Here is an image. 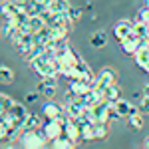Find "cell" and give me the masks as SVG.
Here are the masks:
<instances>
[{"label":"cell","instance_id":"6","mask_svg":"<svg viewBox=\"0 0 149 149\" xmlns=\"http://www.w3.org/2000/svg\"><path fill=\"white\" fill-rule=\"evenodd\" d=\"M64 133H66V137H68V139H72L74 143L81 139L80 125H78V121H76L74 117H70V115H68V119H66V125H64Z\"/></svg>","mask_w":149,"mask_h":149},{"label":"cell","instance_id":"13","mask_svg":"<svg viewBox=\"0 0 149 149\" xmlns=\"http://www.w3.org/2000/svg\"><path fill=\"white\" fill-rule=\"evenodd\" d=\"M68 8H70L68 0H50V2H48V10L56 12V14H60V12H68Z\"/></svg>","mask_w":149,"mask_h":149},{"label":"cell","instance_id":"25","mask_svg":"<svg viewBox=\"0 0 149 149\" xmlns=\"http://www.w3.org/2000/svg\"><path fill=\"white\" fill-rule=\"evenodd\" d=\"M12 103H14V102H12L8 95L0 93V111H2V113H6V111L10 109V107H12Z\"/></svg>","mask_w":149,"mask_h":149},{"label":"cell","instance_id":"27","mask_svg":"<svg viewBox=\"0 0 149 149\" xmlns=\"http://www.w3.org/2000/svg\"><path fill=\"white\" fill-rule=\"evenodd\" d=\"M119 117H121V115L115 111V107H113V105H109V109H107V123H109V121H115V119H119Z\"/></svg>","mask_w":149,"mask_h":149},{"label":"cell","instance_id":"28","mask_svg":"<svg viewBox=\"0 0 149 149\" xmlns=\"http://www.w3.org/2000/svg\"><path fill=\"white\" fill-rule=\"evenodd\" d=\"M64 97H66V103H70V102H76V100H78V93L74 92V90H68Z\"/></svg>","mask_w":149,"mask_h":149},{"label":"cell","instance_id":"23","mask_svg":"<svg viewBox=\"0 0 149 149\" xmlns=\"http://www.w3.org/2000/svg\"><path fill=\"white\" fill-rule=\"evenodd\" d=\"M66 14H68V18L72 20V22H80V20H81V14H84V10H81V8H76V6H70Z\"/></svg>","mask_w":149,"mask_h":149},{"label":"cell","instance_id":"31","mask_svg":"<svg viewBox=\"0 0 149 149\" xmlns=\"http://www.w3.org/2000/svg\"><path fill=\"white\" fill-rule=\"evenodd\" d=\"M141 111L149 113V97H145V95H143V100H141Z\"/></svg>","mask_w":149,"mask_h":149},{"label":"cell","instance_id":"22","mask_svg":"<svg viewBox=\"0 0 149 149\" xmlns=\"http://www.w3.org/2000/svg\"><path fill=\"white\" fill-rule=\"evenodd\" d=\"M133 34L137 36L139 40H145L149 34V26L147 24H141V22H135L133 24Z\"/></svg>","mask_w":149,"mask_h":149},{"label":"cell","instance_id":"36","mask_svg":"<svg viewBox=\"0 0 149 149\" xmlns=\"http://www.w3.org/2000/svg\"><path fill=\"white\" fill-rule=\"evenodd\" d=\"M143 70H145V72H147V74H149V64H147V66H145V68H143Z\"/></svg>","mask_w":149,"mask_h":149},{"label":"cell","instance_id":"8","mask_svg":"<svg viewBox=\"0 0 149 149\" xmlns=\"http://www.w3.org/2000/svg\"><path fill=\"white\" fill-rule=\"evenodd\" d=\"M22 8H24V12H26L28 16H38V14H42V12L46 10V4L40 2V0H28Z\"/></svg>","mask_w":149,"mask_h":149},{"label":"cell","instance_id":"1","mask_svg":"<svg viewBox=\"0 0 149 149\" xmlns=\"http://www.w3.org/2000/svg\"><path fill=\"white\" fill-rule=\"evenodd\" d=\"M64 125H66V119H64L62 115L56 117V119H48V123L44 125V137H46L48 141L58 139L64 133Z\"/></svg>","mask_w":149,"mask_h":149},{"label":"cell","instance_id":"29","mask_svg":"<svg viewBox=\"0 0 149 149\" xmlns=\"http://www.w3.org/2000/svg\"><path fill=\"white\" fill-rule=\"evenodd\" d=\"M24 100H26V103H34L38 100V92H28L24 95Z\"/></svg>","mask_w":149,"mask_h":149},{"label":"cell","instance_id":"34","mask_svg":"<svg viewBox=\"0 0 149 149\" xmlns=\"http://www.w3.org/2000/svg\"><path fill=\"white\" fill-rule=\"evenodd\" d=\"M143 147H147V149H149V135L145 137V141H143Z\"/></svg>","mask_w":149,"mask_h":149},{"label":"cell","instance_id":"32","mask_svg":"<svg viewBox=\"0 0 149 149\" xmlns=\"http://www.w3.org/2000/svg\"><path fill=\"white\" fill-rule=\"evenodd\" d=\"M143 95H145V97H149V84L143 88Z\"/></svg>","mask_w":149,"mask_h":149},{"label":"cell","instance_id":"33","mask_svg":"<svg viewBox=\"0 0 149 149\" xmlns=\"http://www.w3.org/2000/svg\"><path fill=\"white\" fill-rule=\"evenodd\" d=\"M14 2H16V4H18V6H24V4H26V2H28V0H14Z\"/></svg>","mask_w":149,"mask_h":149},{"label":"cell","instance_id":"19","mask_svg":"<svg viewBox=\"0 0 149 149\" xmlns=\"http://www.w3.org/2000/svg\"><path fill=\"white\" fill-rule=\"evenodd\" d=\"M38 93H42L46 100H54L56 95V86H48V84H38Z\"/></svg>","mask_w":149,"mask_h":149},{"label":"cell","instance_id":"37","mask_svg":"<svg viewBox=\"0 0 149 149\" xmlns=\"http://www.w3.org/2000/svg\"><path fill=\"white\" fill-rule=\"evenodd\" d=\"M40 2H44V4H46V6H48V2H50V0H40Z\"/></svg>","mask_w":149,"mask_h":149},{"label":"cell","instance_id":"3","mask_svg":"<svg viewBox=\"0 0 149 149\" xmlns=\"http://www.w3.org/2000/svg\"><path fill=\"white\" fill-rule=\"evenodd\" d=\"M111 84H115V72L111 68H103L102 74H100V76H97V80H95V90L103 93V90H105V88H109Z\"/></svg>","mask_w":149,"mask_h":149},{"label":"cell","instance_id":"12","mask_svg":"<svg viewBox=\"0 0 149 149\" xmlns=\"http://www.w3.org/2000/svg\"><path fill=\"white\" fill-rule=\"evenodd\" d=\"M64 113V107H60L58 103L50 102L44 105V117L46 119H56V117H60V115Z\"/></svg>","mask_w":149,"mask_h":149},{"label":"cell","instance_id":"2","mask_svg":"<svg viewBox=\"0 0 149 149\" xmlns=\"http://www.w3.org/2000/svg\"><path fill=\"white\" fill-rule=\"evenodd\" d=\"M44 135L38 131V129H30V131H24L22 129V137H20V141H22L24 147L28 149H42L44 147Z\"/></svg>","mask_w":149,"mask_h":149},{"label":"cell","instance_id":"18","mask_svg":"<svg viewBox=\"0 0 149 149\" xmlns=\"http://www.w3.org/2000/svg\"><path fill=\"white\" fill-rule=\"evenodd\" d=\"M12 81H14V72L8 66H0V84L10 86Z\"/></svg>","mask_w":149,"mask_h":149},{"label":"cell","instance_id":"38","mask_svg":"<svg viewBox=\"0 0 149 149\" xmlns=\"http://www.w3.org/2000/svg\"><path fill=\"white\" fill-rule=\"evenodd\" d=\"M145 6H149V0H145Z\"/></svg>","mask_w":149,"mask_h":149},{"label":"cell","instance_id":"21","mask_svg":"<svg viewBox=\"0 0 149 149\" xmlns=\"http://www.w3.org/2000/svg\"><path fill=\"white\" fill-rule=\"evenodd\" d=\"M74 145H76V143H74L72 139L62 137V135H60L58 139H54V141H52V147H56V149H72Z\"/></svg>","mask_w":149,"mask_h":149},{"label":"cell","instance_id":"7","mask_svg":"<svg viewBox=\"0 0 149 149\" xmlns=\"http://www.w3.org/2000/svg\"><path fill=\"white\" fill-rule=\"evenodd\" d=\"M131 32H133V22H129V20H119L113 28V36L117 40H123V38L129 36Z\"/></svg>","mask_w":149,"mask_h":149},{"label":"cell","instance_id":"9","mask_svg":"<svg viewBox=\"0 0 149 149\" xmlns=\"http://www.w3.org/2000/svg\"><path fill=\"white\" fill-rule=\"evenodd\" d=\"M50 40H52V28H50V26L40 28V30L34 34V42H36V44H40V46H44V48L50 44Z\"/></svg>","mask_w":149,"mask_h":149},{"label":"cell","instance_id":"17","mask_svg":"<svg viewBox=\"0 0 149 149\" xmlns=\"http://www.w3.org/2000/svg\"><path fill=\"white\" fill-rule=\"evenodd\" d=\"M40 127V117L34 113H28L26 115V119H24V131H30V129H38Z\"/></svg>","mask_w":149,"mask_h":149},{"label":"cell","instance_id":"24","mask_svg":"<svg viewBox=\"0 0 149 149\" xmlns=\"http://www.w3.org/2000/svg\"><path fill=\"white\" fill-rule=\"evenodd\" d=\"M127 121H129V125L133 127V129H141L143 127V117H141V113L127 115Z\"/></svg>","mask_w":149,"mask_h":149},{"label":"cell","instance_id":"4","mask_svg":"<svg viewBox=\"0 0 149 149\" xmlns=\"http://www.w3.org/2000/svg\"><path fill=\"white\" fill-rule=\"evenodd\" d=\"M141 44H143V40H139L133 32H131L129 36H125L123 40H119V48H121V52H123V54H131V56L135 54V50H137Z\"/></svg>","mask_w":149,"mask_h":149},{"label":"cell","instance_id":"14","mask_svg":"<svg viewBox=\"0 0 149 149\" xmlns=\"http://www.w3.org/2000/svg\"><path fill=\"white\" fill-rule=\"evenodd\" d=\"M90 44H92L93 48H103L105 44H107V34H105L103 30H97L95 34H92V38H90Z\"/></svg>","mask_w":149,"mask_h":149},{"label":"cell","instance_id":"15","mask_svg":"<svg viewBox=\"0 0 149 149\" xmlns=\"http://www.w3.org/2000/svg\"><path fill=\"white\" fill-rule=\"evenodd\" d=\"M113 107L121 117H127V115H129V109H131V103L127 102V100H121V97H119L117 102H113Z\"/></svg>","mask_w":149,"mask_h":149},{"label":"cell","instance_id":"11","mask_svg":"<svg viewBox=\"0 0 149 149\" xmlns=\"http://www.w3.org/2000/svg\"><path fill=\"white\" fill-rule=\"evenodd\" d=\"M133 58H135V64H137L139 68H145L149 64V48L145 46V44H141V46L135 50Z\"/></svg>","mask_w":149,"mask_h":149},{"label":"cell","instance_id":"16","mask_svg":"<svg viewBox=\"0 0 149 149\" xmlns=\"http://www.w3.org/2000/svg\"><path fill=\"white\" fill-rule=\"evenodd\" d=\"M103 100H107L109 103H113L119 100V88L115 86V84H111L109 88H105L103 90Z\"/></svg>","mask_w":149,"mask_h":149},{"label":"cell","instance_id":"5","mask_svg":"<svg viewBox=\"0 0 149 149\" xmlns=\"http://www.w3.org/2000/svg\"><path fill=\"white\" fill-rule=\"evenodd\" d=\"M22 10H24V8H22V6H18L14 0H2V4H0V12L4 14L6 20H16L18 14H20Z\"/></svg>","mask_w":149,"mask_h":149},{"label":"cell","instance_id":"30","mask_svg":"<svg viewBox=\"0 0 149 149\" xmlns=\"http://www.w3.org/2000/svg\"><path fill=\"white\" fill-rule=\"evenodd\" d=\"M42 84H48V86H56V84H58V80H56V76H44Z\"/></svg>","mask_w":149,"mask_h":149},{"label":"cell","instance_id":"35","mask_svg":"<svg viewBox=\"0 0 149 149\" xmlns=\"http://www.w3.org/2000/svg\"><path fill=\"white\" fill-rule=\"evenodd\" d=\"M143 44H145V46L149 48V34H147V38H145V40H143Z\"/></svg>","mask_w":149,"mask_h":149},{"label":"cell","instance_id":"20","mask_svg":"<svg viewBox=\"0 0 149 149\" xmlns=\"http://www.w3.org/2000/svg\"><path fill=\"white\" fill-rule=\"evenodd\" d=\"M93 133L95 139L107 137V121H93Z\"/></svg>","mask_w":149,"mask_h":149},{"label":"cell","instance_id":"26","mask_svg":"<svg viewBox=\"0 0 149 149\" xmlns=\"http://www.w3.org/2000/svg\"><path fill=\"white\" fill-rule=\"evenodd\" d=\"M68 28L66 26H52V38H66Z\"/></svg>","mask_w":149,"mask_h":149},{"label":"cell","instance_id":"10","mask_svg":"<svg viewBox=\"0 0 149 149\" xmlns=\"http://www.w3.org/2000/svg\"><path fill=\"white\" fill-rule=\"evenodd\" d=\"M84 109H86V105H84V103L80 102V97H78L76 102H70V103H66V113H68L70 117H74V119L81 117Z\"/></svg>","mask_w":149,"mask_h":149}]
</instances>
